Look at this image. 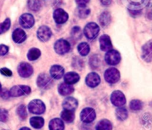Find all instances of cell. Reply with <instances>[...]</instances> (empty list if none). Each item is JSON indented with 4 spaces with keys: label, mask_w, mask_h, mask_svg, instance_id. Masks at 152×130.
Instances as JSON below:
<instances>
[{
    "label": "cell",
    "mask_w": 152,
    "mask_h": 130,
    "mask_svg": "<svg viewBox=\"0 0 152 130\" xmlns=\"http://www.w3.org/2000/svg\"><path fill=\"white\" fill-rule=\"evenodd\" d=\"M105 62L111 65H117L120 62L121 57H120V53L117 51L115 50H110L107 52L105 57Z\"/></svg>",
    "instance_id": "cell-7"
},
{
    "label": "cell",
    "mask_w": 152,
    "mask_h": 130,
    "mask_svg": "<svg viewBox=\"0 0 152 130\" xmlns=\"http://www.w3.org/2000/svg\"><path fill=\"white\" fill-rule=\"evenodd\" d=\"M99 45H100L101 50L103 51H108L112 48L111 38L108 35L101 36L99 38Z\"/></svg>",
    "instance_id": "cell-16"
},
{
    "label": "cell",
    "mask_w": 152,
    "mask_h": 130,
    "mask_svg": "<svg viewBox=\"0 0 152 130\" xmlns=\"http://www.w3.org/2000/svg\"><path fill=\"white\" fill-rule=\"evenodd\" d=\"M64 80L65 83L72 85L77 83L80 80V76L76 72H68L64 76Z\"/></svg>",
    "instance_id": "cell-21"
},
{
    "label": "cell",
    "mask_w": 152,
    "mask_h": 130,
    "mask_svg": "<svg viewBox=\"0 0 152 130\" xmlns=\"http://www.w3.org/2000/svg\"><path fill=\"white\" fill-rule=\"evenodd\" d=\"M53 19L57 24H63L68 19V14L63 9L58 8L53 12Z\"/></svg>",
    "instance_id": "cell-14"
},
{
    "label": "cell",
    "mask_w": 152,
    "mask_h": 130,
    "mask_svg": "<svg viewBox=\"0 0 152 130\" xmlns=\"http://www.w3.org/2000/svg\"><path fill=\"white\" fill-rule=\"evenodd\" d=\"M105 80L111 84L117 83L120 78V74L118 70L115 68H110L105 71L104 74Z\"/></svg>",
    "instance_id": "cell-3"
},
{
    "label": "cell",
    "mask_w": 152,
    "mask_h": 130,
    "mask_svg": "<svg viewBox=\"0 0 152 130\" xmlns=\"http://www.w3.org/2000/svg\"><path fill=\"white\" fill-rule=\"evenodd\" d=\"M74 111H71V110H66L65 109L61 114V118L63 120L68 123H71L74 120Z\"/></svg>",
    "instance_id": "cell-25"
},
{
    "label": "cell",
    "mask_w": 152,
    "mask_h": 130,
    "mask_svg": "<svg viewBox=\"0 0 152 130\" xmlns=\"http://www.w3.org/2000/svg\"><path fill=\"white\" fill-rule=\"evenodd\" d=\"M99 32V27L94 22H90L87 24L84 28V34L89 40L96 38Z\"/></svg>",
    "instance_id": "cell-2"
},
{
    "label": "cell",
    "mask_w": 152,
    "mask_h": 130,
    "mask_svg": "<svg viewBox=\"0 0 152 130\" xmlns=\"http://www.w3.org/2000/svg\"><path fill=\"white\" fill-rule=\"evenodd\" d=\"M130 108L133 111H139L142 109V103L139 100H133L130 103Z\"/></svg>",
    "instance_id": "cell-31"
},
{
    "label": "cell",
    "mask_w": 152,
    "mask_h": 130,
    "mask_svg": "<svg viewBox=\"0 0 152 130\" xmlns=\"http://www.w3.org/2000/svg\"><path fill=\"white\" fill-rule=\"evenodd\" d=\"M52 32L50 28L45 26V25L40 27L37 31V37H38L39 40H41L42 42H47L48 40H50Z\"/></svg>",
    "instance_id": "cell-13"
},
{
    "label": "cell",
    "mask_w": 152,
    "mask_h": 130,
    "mask_svg": "<svg viewBox=\"0 0 152 130\" xmlns=\"http://www.w3.org/2000/svg\"><path fill=\"white\" fill-rule=\"evenodd\" d=\"M20 130H31V129L28 127H23V128H22V129H20Z\"/></svg>",
    "instance_id": "cell-42"
},
{
    "label": "cell",
    "mask_w": 152,
    "mask_h": 130,
    "mask_svg": "<svg viewBox=\"0 0 152 130\" xmlns=\"http://www.w3.org/2000/svg\"><path fill=\"white\" fill-rule=\"evenodd\" d=\"M90 13V10L86 7V6H83V7H80L78 9V14L79 16L81 18H86Z\"/></svg>",
    "instance_id": "cell-34"
},
{
    "label": "cell",
    "mask_w": 152,
    "mask_h": 130,
    "mask_svg": "<svg viewBox=\"0 0 152 130\" xmlns=\"http://www.w3.org/2000/svg\"><path fill=\"white\" fill-rule=\"evenodd\" d=\"M8 119V112L4 109H0V122H6Z\"/></svg>",
    "instance_id": "cell-36"
},
{
    "label": "cell",
    "mask_w": 152,
    "mask_h": 130,
    "mask_svg": "<svg viewBox=\"0 0 152 130\" xmlns=\"http://www.w3.org/2000/svg\"><path fill=\"white\" fill-rule=\"evenodd\" d=\"M28 7L34 11H38L42 7V1L40 0H28Z\"/></svg>",
    "instance_id": "cell-29"
},
{
    "label": "cell",
    "mask_w": 152,
    "mask_h": 130,
    "mask_svg": "<svg viewBox=\"0 0 152 130\" xmlns=\"http://www.w3.org/2000/svg\"><path fill=\"white\" fill-rule=\"evenodd\" d=\"M71 35L72 37L75 40H79L82 36V31L80 27H74L73 28L72 31H71Z\"/></svg>",
    "instance_id": "cell-35"
},
{
    "label": "cell",
    "mask_w": 152,
    "mask_h": 130,
    "mask_svg": "<svg viewBox=\"0 0 152 130\" xmlns=\"http://www.w3.org/2000/svg\"><path fill=\"white\" fill-rule=\"evenodd\" d=\"M111 16L108 12H104L99 16V21L100 22L101 25L102 26H107V25H109V23L111 22Z\"/></svg>",
    "instance_id": "cell-27"
},
{
    "label": "cell",
    "mask_w": 152,
    "mask_h": 130,
    "mask_svg": "<svg viewBox=\"0 0 152 130\" xmlns=\"http://www.w3.org/2000/svg\"><path fill=\"white\" fill-rule=\"evenodd\" d=\"M31 89L29 86H15L10 89V96L16 98V97H21L23 95H28L31 93Z\"/></svg>",
    "instance_id": "cell-4"
},
{
    "label": "cell",
    "mask_w": 152,
    "mask_h": 130,
    "mask_svg": "<svg viewBox=\"0 0 152 130\" xmlns=\"http://www.w3.org/2000/svg\"><path fill=\"white\" fill-rule=\"evenodd\" d=\"M78 51L82 56H87L88 53L90 52V46L88 43H82L77 47Z\"/></svg>",
    "instance_id": "cell-28"
},
{
    "label": "cell",
    "mask_w": 152,
    "mask_h": 130,
    "mask_svg": "<svg viewBox=\"0 0 152 130\" xmlns=\"http://www.w3.org/2000/svg\"><path fill=\"white\" fill-rule=\"evenodd\" d=\"M70 48H71L70 43L67 40H62V39L57 40L54 45L55 51L61 55L68 53L70 51Z\"/></svg>",
    "instance_id": "cell-8"
},
{
    "label": "cell",
    "mask_w": 152,
    "mask_h": 130,
    "mask_svg": "<svg viewBox=\"0 0 152 130\" xmlns=\"http://www.w3.org/2000/svg\"><path fill=\"white\" fill-rule=\"evenodd\" d=\"M9 48L5 45H1L0 46V56H4L8 52Z\"/></svg>",
    "instance_id": "cell-38"
},
{
    "label": "cell",
    "mask_w": 152,
    "mask_h": 130,
    "mask_svg": "<svg viewBox=\"0 0 152 130\" xmlns=\"http://www.w3.org/2000/svg\"><path fill=\"white\" fill-rule=\"evenodd\" d=\"M62 106L66 110L74 111L78 106V102L75 98L70 97V98H67L66 99H65L63 104H62Z\"/></svg>",
    "instance_id": "cell-18"
},
{
    "label": "cell",
    "mask_w": 152,
    "mask_h": 130,
    "mask_svg": "<svg viewBox=\"0 0 152 130\" xmlns=\"http://www.w3.org/2000/svg\"><path fill=\"white\" fill-rule=\"evenodd\" d=\"M1 97L4 99H7V98L10 97V93L9 92H7L6 89H4V90H1Z\"/></svg>",
    "instance_id": "cell-39"
},
{
    "label": "cell",
    "mask_w": 152,
    "mask_h": 130,
    "mask_svg": "<svg viewBox=\"0 0 152 130\" xmlns=\"http://www.w3.org/2000/svg\"><path fill=\"white\" fill-rule=\"evenodd\" d=\"M80 118L84 123H91L96 118V112L92 108H85L80 113Z\"/></svg>",
    "instance_id": "cell-6"
},
{
    "label": "cell",
    "mask_w": 152,
    "mask_h": 130,
    "mask_svg": "<svg viewBox=\"0 0 152 130\" xmlns=\"http://www.w3.org/2000/svg\"><path fill=\"white\" fill-rule=\"evenodd\" d=\"M96 130H112V123L107 119H103L97 123Z\"/></svg>",
    "instance_id": "cell-23"
},
{
    "label": "cell",
    "mask_w": 152,
    "mask_h": 130,
    "mask_svg": "<svg viewBox=\"0 0 152 130\" xmlns=\"http://www.w3.org/2000/svg\"><path fill=\"white\" fill-rule=\"evenodd\" d=\"M49 129L50 130H64L65 126L63 121L59 118L53 119L49 123Z\"/></svg>",
    "instance_id": "cell-22"
},
{
    "label": "cell",
    "mask_w": 152,
    "mask_h": 130,
    "mask_svg": "<svg viewBox=\"0 0 152 130\" xmlns=\"http://www.w3.org/2000/svg\"><path fill=\"white\" fill-rule=\"evenodd\" d=\"M116 115H117V118L120 120H125L126 119H127L128 115H129L127 109L122 106L116 110Z\"/></svg>",
    "instance_id": "cell-30"
},
{
    "label": "cell",
    "mask_w": 152,
    "mask_h": 130,
    "mask_svg": "<svg viewBox=\"0 0 152 130\" xmlns=\"http://www.w3.org/2000/svg\"><path fill=\"white\" fill-rule=\"evenodd\" d=\"M50 76L52 78L59 80L61 79L64 76V72L65 70L61 65H54L50 68Z\"/></svg>",
    "instance_id": "cell-17"
},
{
    "label": "cell",
    "mask_w": 152,
    "mask_h": 130,
    "mask_svg": "<svg viewBox=\"0 0 152 130\" xmlns=\"http://www.w3.org/2000/svg\"><path fill=\"white\" fill-rule=\"evenodd\" d=\"M0 73L6 77H10L12 75V71L7 68H2L0 69Z\"/></svg>",
    "instance_id": "cell-37"
},
{
    "label": "cell",
    "mask_w": 152,
    "mask_h": 130,
    "mask_svg": "<svg viewBox=\"0 0 152 130\" xmlns=\"http://www.w3.org/2000/svg\"><path fill=\"white\" fill-rule=\"evenodd\" d=\"M13 40L15 43H22L26 40V34H25V31L22 29L20 28H17V29L15 30L13 33Z\"/></svg>",
    "instance_id": "cell-19"
},
{
    "label": "cell",
    "mask_w": 152,
    "mask_h": 130,
    "mask_svg": "<svg viewBox=\"0 0 152 130\" xmlns=\"http://www.w3.org/2000/svg\"><path fill=\"white\" fill-rule=\"evenodd\" d=\"M37 86L42 89H48L52 86L53 81L51 77L46 74H41L37 78Z\"/></svg>",
    "instance_id": "cell-9"
},
{
    "label": "cell",
    "mask_w": 152,
    "mask_h": 130,
    "mask_svg": "<svg viewBox=\"0 0 152 130\" xmlns=\"http://www.w3.org/2000/svg\"><path fill=\"white\" fill-rule=\"evenodd\" d=\"M148 17H149V19H152V11H151L149 13V15H148Z\"/></svg>",
    "instance_id": "cell-43"
},
{
    "label": "cell",
    "mask_w": 152,
    "mask_h": 130,
    "mask_svg": "<svg viewBox=\"0 0 152 130\" xmlns=\"http://www.w3.org/2000/svg\"><path fill=\"white\" fill-rule=\"evenodd\" d=\"M16 112H17L18 115H19V118H20L21 119H22V120H25V119L27 118V116H28L26 108H25V106L24 105L19 106L18 107Z\"/></svg>",
    "instance_id": "cell-33"
},
{
    "label": "cell",
    "mask_w": 152,
    "mask_h": 130,
    "mask_svg": "<svg viewBox=\"0 0 152 130\" xmlns=\"http://www.w3.org/2000/svg\"><path fill=\"white\" fill-rule=\"evenodd\" d=\"M1 83H0V92H1Z\"/></svg>",
    "instance_id": "cell-44"
},
{
    "label": "cell",
    "mask_w": 152,
    "mask_h": 130,
    "mask_svg": "<svg viewBox=\"0 0 152 130\" xmlns=\"http://www.w3.org/2000/svg\"><path fill=\"white\" fill-rule=\"evenodd\" d=\"M76 2L80 7L86 6V4L89 2V0H76Z\"/></svg>",
    "instance_id": "cell-40"
},
{
    "label": "cell",
    "mask_w": 152,
    "mask_h": 130,
    "mask_svg": "<svg viewBox=\"0 0 152 130\" xmlns=\"http://www.w3.org/2000/svg\"><path fill=\"white\" fill-rule=\"evenodd\" d=\"M142 58L145 62H152V40L147 42L142 46Z\"/></svg>",
    "instance_id": "cell-11"
},
{
    "label": "cell",
    "mask_w": 152,
    "mask_h": 130,
    "mask_svg": "<svg viewBox=\"0 0 152 130\" xmlns=\"http://www.w3.org/2000/svg\"><path fill=\"white\" fill-rule=\"evenodd\" d=\"M28 110L32 114L42 115L45 111V105L40 100H33L28 104Z\"/></svg>",
    "instance_id": "cell-1"
},
{
    "label": "cell",
    "mask_w": 152,
    "mask_h": 130,
    "mask_svg": "<svg viewBox=\"0 0 152 130\" xmlns=\"http://www.w3.org/2000/svg\"><path fill=\"white\" fill-rule=\"evenodd\" d=\"M33 67L28 62H21L18 66V73L19 75L24 78H27L33 74Z\"/></svg>",
    "instance_id": "cell-10"
},
{
    "label": "cell",
    "mask_w": 152,
    "mask_h": 130,
    "mask_svg": "<svg viewBox=\"0 0 152 130\" xmlns=\"http://www.w3.org/2000/svg\"><path fill=\"white\" fill-rule=\"evenodd\" d=\"M10 27V19H6L2 23H0V34L6 32Z\"/></svg>",
    "instance_id": "cell-32"
},
{
    "label": "cell",
    "mask_w": 152,
    "mask_h": 130,
    "mask_svg": "<svg viewBox=\"0 0 152 130\" xmlns=\"http://www.w3.org/2000/svg\"><path fill=\"white\" fill-rule=\"evenodd\" d=\"M143 4L147 6L152 5V0H143Z\"/></svg>",
    "instance_id": "cell-41"
},
{
    "label": "cell",
    "mask_w": 152,
    "mask_h": 130,
    "mask_svg": "<svg viewBox=\"0 0 152 130\" xmlns=\"http://www.w3.org/2000/svg\"><path fill=\"white\" fill-rule=\"evenodd\" d=\"M40 55H41V51H40L39 49L36 48H33L30 49L27 57H28L29 60L34 61L37 60V59L39 57Z\"/></svg>",
    "instance_id": "cell-26"
},
{
    "label": "cell",
    "mask_w": 152,
    "mask_h": 130,
    "mask_svg": "<svg viewBox=\"0 0 152 130\" xmlns=\"http://www.w3.org/2000/svg\"><path fill=\"white\" fill-rule=\"evenodd\" d=\"M111 101L115 106L121 107L126 104V98L120 91H114L111 95Z\"/></svg>",
    "instance_id": "cell-5"
},
{
    "label": "cell",
    "mask_w": 152,
    "mask_h": 130,
    "mask_svg": "<svg viewBox=\"0 0 152 130\" xmlns=\"http://www.w3.org/2000/svg\"><path fill=\"white\" fill-rule=\"evenodd\" d=\"M44 119L40 117H34L31 118L30 120V123L31 126L35 129H40L44 125Z\"/></svg>",
    "instance_id": "cell-24"
},
{
    "label": "cell",
    "mask_w": 152,
    "mask_h": 130,
    "mask_svg": "<svg viewBox=\"0 0 152 130\" xmlns=\"http://www.w3.org/2000/svg\"><path fill=\"white\" fill-rule=\"evenodd\" d=\"M86 84L89 87H96L100 83V77H99V76L96 73L91 72L87 75L86 79Z\"/></svg>",
    "instance_id": "cell-15"
},
{
    "label": "cell",
    "mask_w": 152,
    "mask_h": 130,
    "mask_svg": "<svg viewBox=\"0 0 152 130\" xmlns=\"http://www.w3.org/2000/svg\"><path fill=\"white\" fill-rule=\"evenodd\" d=\"M74 89L71 85L68 84V83H61L59 86V88H58V91H59V93L61 95H63V96H65V95H71V93H73Z\"/></svg>",
    "instance_id": "cell-20"
},
{
    "label": "cell",
    "mask_w": 152,
    "mask_h": 130,
    "mask_svg": "<svg viewBox=\"0 0 152 130\" xmlns=\"http://www.w3.org/2000/svg\"><path fill=\"white\" fill-rule=\"evenodd\" d=\"M34 18L31 13H24L19 18V23L23 28H31L34 26Z\"/></svg>",
    "instance_id": "cell-12"
}]
</instances>
